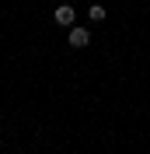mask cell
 Wrapping results in <instances>:
<instances>
[{"mask_svg": "<svg viewBox=\"0 0 150 154\" xmlns=\"http://www.w3.org/2000/svg\"><path fill=\"white\" fill-rule=\"evenodd\" d=\"M52 21L63 25V28H74V25H77V11L70 7V4H59V7L52 11Z\"/></svg>", "mask_w": 150, "mask_h": 154, "instance_id": "cell-1", "label": "cell"}, {"mask_svg": "<svg viewBox=\"0 0 150 154\" xmlns=\"http://www.w3.org/2000/svg\"><path fill=\"white\" fill-rule=\"evenodd\" d=\"M105 14H108V11H105L101 4H91V7H87V18L91 21H105Z\"/></svg>", "mask_w": 150, "mask_h": 154, "instance_id": "cell-3", "label": "cell"}, {"mask_svg": "<svg viewBox=\"0 0 150 154\" xmlns=\"http://www.w3.org/2000/svg\"><path fill=\"white\" fill-rule=\"evenodd\" d=\"M66 42H70V46H74V49H84L87 42H91V32H87L84 25H74V28L66 32Z\"/></svg>", "mask_w": 150, "mask_h": 154, "instance_id": "cell-2", "label": "cell"}]
</instances>
